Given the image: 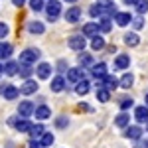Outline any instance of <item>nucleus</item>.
Returning <instances> with one entry per match:
<instances>
[{"label": "nucleus", "mask_w": 148, "mask_h": 148, "mask_svg": "<svg viewBox=\"0 0 148 148\" xmlns=\"http://www.w3.org/2000/svg\"><path fill=\"white\" fill-rule=\"evenodd\" d=\"M46 14H47V20H49V22H56L57 16L61 14V4H59L57 0H49L46 4Z\"/></svg>", "instance_id": "f257e3e1"}, {"label": "nucleus", "mask_w": 148, "mask_h": 148, "mask_svg": "<svg viewBox=\"0 0 148 148\" xmlns=\"http://www.w3.org/2000/svg\"><path fill=\"white\" fill-rule=\"evenodd\" d=\"M67 46L71 49H75V51H83L85 46H87V40H85V36L83 34H77V36H71L67 40Z\"/></svg>", "instance_id": "f03ea898"}, {"label": "nucleus", "mask_w": 148, "mask_h": 148, "mask_svg": "<svg viewBox=\"0 0 148 148\" xmlns=\"http://www.w3.org/2000/svg\"><path fill=\"white\" fill-rule=\"evenodd\" d=\"M40 57V49L36 47H30V49H24L20 53V63H26V65H32L36 59Z\"/></svg>", "instance_id": "7ed1b4c3"}, {"label": "nucleus", "mask_w": 148, "mask_h": 148, "mask_svg": "<svg viewBox=\"0 0 148 148\" xmlns=\"http://www.w3.org/2000/svg\"><path fill=\"white\" fill-rule=\"evenodd\" d=\"M18 93L20 89H16L14 85H0V95H4V99H8V101H14L18 97Z\"/></svg>", "instance_id": "20e7f679"}, {"label": "nucleus", "mask_w": 148, "mask_h": 148, "mask_svg": "<svg viewBox=\"0 0 148 148\" xmlns=\"http://www.w3.org/2000/svg\"><path fill=\"white\" fill-rule=\"evenodd\" d=\"M99 85L105 87L107 91H113V89H116V85H119V79H116L114 75H111V73H107V75L99 81Z\"/></svg>", "instance_id": "39448f33"}, {"label": "nucleus", "mask_w": 148, "mask_h": 148, "mask_svg": "<svg viewBox=\"0 0 148 148\" xmlns=\"http://www.w3.org/2000/svg\"><path fill=\"white\" fill-rule=\"evenodd\" d=\"M85 79V71L83 67H71L67 71V81H73V83H77V81Z\"/></svg>", "instance_id": "423d86ee"}, {"label": "nucleus", "mask_w": 148, "mask_h": 148, "mask_svg": "<svg viewBox=\"0 0 148 148\" xmlns=\"http://www.w3.org/2000/svg\"><path fill=\"white\" fill-rule=\"evenodd\" d=\"M34 114H36L38 121H46V119L51 116V109H49L47 105H40V107H36V109H34Z\"/></svg>", "instance_id": "0eeeda50"}, {"label": "nucleus", "mask_w": 148, "mask_h": 148, "mask_svg": "<svg viewBox=\"0 0 148 148\" xmlns=\"http://www.w3.org/2000/svg\"><path fill=\"white\" fill-rule=\"evenodd\" d=\"M34 103L30 101H22L20 105H18V114L20 116H30V114H34Z\"/></svg>", "instance_id": "6e6552de"}, {"label": "nucleus", "mask_w": 148, "mask_h": 148, "mask_svg": "<svg viewBox=\"0 0 148 148\" xmlns=\"http://www.w3.org/2000/svg\"><path fill=\"white\" fill-rule=\"evenodd\" d=\"M91 73H93V77H95V79H99L101 81L103 77H105V75H107V65H105V63H93L91 65Z\"/></svg>", "instance_id": "1a4fd4ad"}, {"label": "nucleus", "mask_w": 148, "mask_h": 148, "mask_svg": "<svg viewBox=\"0 0 148 148\" xmlns=\"http://www.w3.org/2000/svg\"><path fill=\"white\" fill-rule=\"evenodd\" d=\"M36 91H38V83H36L34 79H26L24 85L20 87V93H22V95H34Z\"/></svg>", "instance_id": "9d476101"}, {"label": "nucleus", "mask_w": 148, "mask_h": 148, "mask_svg": "<svg viewBox=\"0 0 148 148\" xmlns=\"http://www.w3.org/2000/svg\"><path fill=\"white\" fill-rule=\"evenodd\" d=\"M125 136H126V138H130V140H138V138L142 136V128H140V126H136V125L126 126Z\"/></svg>", "instance_id": "9b49d317"}, {"label": "nucleus", "mask_w": 148, "mask_h": 148, "mask_svg": "<svg viewBox=\"0 0 148 148\" xmlns=\"http://www.w3.org/2000/svg\"><path fill=\"white\" fill-rule=\"evenodd\" d=\"M81 18V8H77V6H71V8H67V12H65V20L67 22H77Z\"/></svg>", "instance_id": "f8f14e48"}, {"label": "nucleus", "mask_w": 148, "mask_h": 148, "mask_svg": "<svg viewBox=\"0 0 148 148\" xmlns=\"http://www.w3.org/2000/svg\"><path fill=\"white\" fill-rule=\"evenodd\" d=\"M134 119H136L138 123H146L148 121V107L146 105H140L134 109Z\"/></svg>", "instance_id": "ddd939ff"}, {"label": "nucleus", "mask_w": 148, "mask_h": 148, "mask_svg": "<svg viewBox=\"0 0 148 148\" xmlns=\"http://www.w3.org/2000/svg\"><path fill=\"white\" fill-rule=\"evenodd\" d=\"M36 73H38L40 79H47V77L51 75V65H49V63H40L38 69H36Z\"/></svg>", "instance_id": "4468645a"}, {"label": "nucleus", "mask_w": 148, "mask_h": 148, "mask_svg": "<svg viewBox=\"0 0 148 148\" xmlns=\"http://www.w3.org/2000/svg\"><path fill=\"white\" fill-rule=\"evenodd\" d=\"M130 65V57L125 56V53H121L119 57H114V69H126Z\"/></svg>", "instance_id": "2eb2a0df"}, {"label": "nucleus", "mask_w": 148, "mask_h": 148, "mask_svg": "<svg viewBox=\"0 0 148 148\" xmlns=\"http://www.w3.org/2000/svg\"><path fill=\"white\" fill-rule=\"evenodd\" d=\"M130 18H132V16H130L128 12H116V14H114V22L119 24V26H128V24H130Z\"/></svg>", "instance_id": "dca6fc26"}, {"label": "nucleus", "mask_w": 148, "mask_h": 148, "mask_svg": "<svg viewBox=\"0 0 148 148\" xmlns=\"http://www.w3.org/2000/svg\"><path fill=\"white\" fill-rule=\"evenodd\" d=\"M16 130H20V132H30V128H32V123L28 121V116H22V119H18V123L14 126Z\"/></svg>", "instance_id": "f3484780"}, {"label": "nucleus", "mask_w": 148, "mask_h": 148, "mask_svg": "<svg viewBox=\"0 0 148 148\" xmlns=\"http://www.w3.org/2000/svg\"><path fill=\"white\" fill-rule=\"evenodd\" d=\"M97 34H99V24L89 22V24H85V26H83V36L93 38V36H97Z\"/></svg>", "instance_id": "a211bd4d"}, {"label": "nucleus", "mask_w": 148, "mask_h": 148, "mask_svg": "<svg viewBox=\"0 0 148 148\" xmlns=\"http://www.w3.org/2000/svg\"><path fill=\"white\" fill-rule=\"evenodd\" d=\"M18 73V61H6L4 63V75H8V77H12V75H16Z\"/></svg>", "instance_id": "6ab92c4d"}, {"label": "nucleus", "mask_w": 148, "mask_h": 148, "mask_svg": "<svg viewBox=\"0 0 148 148\" xmlns=\"http://www.w3.org/2000/svg\"><path fill=\"white\" fill-rule=\"evenodd\" d=\"M89 89H91V85H89V81H87V79H81V81L75 83V91H77V95H87Z\"/></svg>", "instance_id": "aec40b11"}, {"label": "nucleus", "mask_w": 148, "mask_h": 148, "mask_svg": "<svg viewBox=\"0 0 148 148\" xmlns=\"http://www.w3.org/2000/svg\"><path fill=\"white\" fill-rule=\"evenodd\" d=\"M128 123H130V116H128L125 111H123L121 114H116V116H114V125L121 126V128H126V126H128Z\"/></svg>", "instance_id": "412c9836"}, {"label": "nucleus", "mask_w": 148, "mask_h": 148, "mask_svg": "<svg viewBox=\"0 0 148 148\" xmlns=\"http://www.w3.org/2000/svg\"><path fill=\"white\" fill-rule=\"evenodd\" d=\"M63 89H65V79L63 77H53L51 79V91L59 93V91H63Z\"/></svg>", "instance_id": "4be33fe9"}, {"label": "nucleus", "mask_w": 148, "mask_h": 148, "mask_svg": "<svg viewBox=\"0 0 148 148\" xmlns=\"http://www.w3.org/2000/svg\"><path fill=\"white\" fill-rule=\"evenodd\" d=\"M79 65L81 67H89L93 65V56L87 51H79Z\"/></svg>", "instance_id": "5701e85b"}, {"label": "nucleus", "mask_w": 148, "mask_h": 148, "mask_svg": "<svg viewBox=\"0 0 148 148\" xmlns=\"http://www.w3.org/2000/svg\"><path fill=\"white\" fill-rule=\"evenodd\" d=\"M32 73H34V71H32L30 65H26V63H18V73H16V75H20V77H24V79H30Z\"/></svg>", "instance_id": "b1692460"}, {"label": "nucleus", "mask_w": 148, "mask_h": 148, "mask_svg": "<svg viewBox=\"0 0 148 148\" xmlns=\"http://www.w3.org/2000/svg\"><path fill=\"white\" fill-rule=\"evenodd\" d=\"M111 28H113V22H111V18H105V16H103L101 20H99V32L107 34V32H111Z\"/></svg>", "instance_id": "393cba45"}, {"label": "nucleus", "mask_w": 148, "mask_h": 148, "mask_svg": "<svg viewBox=\"0 0 148 148\" xmlns=\"http://www.w3.org/2000/svg\"><path fill=\"white\" fill-rule=\"evenodd\" d=\"M28 30H30L32 34H44V32H46V26L42 22H30L28 24Z\"/></svg>", "instance_id": "a878e982"}, {"label": "nucleus", "mask_w": 148, "mask_h": 148, "mask_svg": "<svg viewBox=\"0 0 148 148\" xmlns=\"http://www.w3.org/2000/svg\"><path fill=\"white\" fill-rule=\"evenodd\" d=\"M44 132H46V130H44L42 125H32V128H30V136L34 138V140H40V136H42Z\"/></svg>", "instance_id": "bb28decb"}, {"label": "nucleus", "mask_w": 148, "mask_h": 148, "mask_svg": "<svg viewBox=\"0 0 148 148\" xmlns=\"http://www.w3.org/2000/svg\"><path fill=\"white\" fill-rule=\"evenodd\" d=\"M91 47L95 49V51L103 49V47H105V40H103V38H101L99 34H97V36H93V38H91Z\"/></svg>", "instance_id": "cd10ccee"}, {"label": "nucleus", "mask_w": 148, "mask_h": 148, "mask_svg": "<svg viewBox=\"0 0 148 148\" xmlns=\"http://www.w3.org/2000/svg\"><path fill=\"white\" fill-rule=\"evenodd\" d=\"M38 142H40L44 148H46V146H51V144H53V134H51V132H44V134L40 136V140H38Z\"/></svg>", "instance_id": "c85d7f7f"}, {"label": "nucleus", "mask_w": 148, "mask_h": 148, "mask_svg": "<svg viewBox=\"0 0 148 148\" xmlns=\"http://www.w3.org/2000/svg\"><path fill=\"white\" fill-rule=\"evenodd\" d=\"M97 99H99L101 103H107L109 99H111V91H107L105 87L99 85V89H97Z\"/></svg>", "instance_id": "c756f323"}, {"label": "nucleus", "mask_w": 148, "mask_h": 148, "mask_svg": "<svg viewBox=\"0 0 148 148\" xmlns=\"http://www.w3.org/2000/svg\"><path fill=\"white\" fill-rule=\"evenodd\" d=\"M138 36L134 34V32H130V34H125V44L126 46H130V47H134V46H138Z\"/></svg>", "instance_id": "7c9ffc66"}, {"label": "nucleus", "mask_w": 148, "mask_h": 148, "mask_svg": "<svg viewBox=\"0 0 148 148\" xmlns=\"http://www.w3.org/2000/svg\"><path fill=\"white\" fill-rule=\"evenodd\" d=\"M132 83H134V77H132V73H125V75H123V79H121V85H123V89H130V87H132Z\"/></svg>", "instance_id": "2f4dec72"}, {"label": "nucleus", "mask_w": 148, "mask_h": 148, "mask_svg": "<svg viewBox=\"0 0 148 148\" xmlns=\"http://www.w3.org/2000/svg\"><path fill=\"white\" fill-rule=\"evenodd\" d=\"M134 8L138 14H146L148 12V0H136L134 2Z\"/></svg>", "instance_id": "473e14b6"}, {"label": "nucleus", "mask_w": 148, "mask_h": 148, "mask_svg": "<svg viewBox=\"0 0 148 148\" xmlns=\"http://www.w3.org/2000/svg\"><path fill=\"white\" fill-rule=\"evenodd\" d=\"M89 16H93V18H101V16H103V6L93 4L91 8H89Z\"/></svg>", "instance_id": "72a5a7b5"}, {"label": "nucleus", "mask_w": 148, "mask_h": 148, "mask_svg": "<svg viewBox=\"0 0 148 148\" xmlns=\"http://www.w3.org/2000/svg\"><path fill=\"white\" fill-rule=\"evenodd\" d=\"M30 8L34 12H42L46 8V4H44V0H30Z\"/></svg>", "instance_id": "f704fd0d"}, {"label": "nucleus", "mask_w": 148, "mask_h": 148, "mask_svg": "<svg viewBox=\"0 0 148 148\" xmlns=\"http://www.w3.org/2000/svg\"><path fill=\"white\" fill-rule=\"evenodd\" d=\"M12 56V46L10 44H2V49H0V57H10Z\"/></svg>", "instance_id": "c9c22d12"}, {"label": "nucleus", "mask_w": 148, "mask_h": 148, "mask_svg": "<svg viewBox=\"0 0 148 148\" xmlns=\"http://www.w3.org/2000/svg\"><path fill=\"white\" fill-rule=\"evenodd\" d=\"M130 24H132L134 30H140L144 26V20H142V16H136V18H130Z\"/></svg>", "instance_id": "e433bc0d"}, {"label": "nucleus", "mask_w": 148, "mask_h": 148, "mask_svg": "<svg viewBox=\"0 0 148 148\" xmlns=\"http://www.w3.org/2000/svg\"><path fill=\"white\" fill-rule=\"evenodd\" d=\"M134 105V101L132 99H128V97H125V99H121V103H119V107L123 109V111H126V109H130Z\"/></svg>", "instance_id": "4c0bfd02"}, {"label": "nucleus", "mask_w": 148, "mask_h": 148, "mask_svg": "<svg viewBox=\"0 0 148 148\" xmlns=\"http://www.w3.org/2000/svg\"><path fill=\"white\" fill-rule=\"evenodd\" d=\"M8 32H10V30H8V24L0 22V40H2V38H6V36H8Z\"/></svg>", "instance_id": "58836bf2"}, {"label": "nucleus", "mask_w": 148, "mask_h": 148, "mask_svg": "<svg viewBox=\"0 0 148 148\" xmlns=\"http://www.w3.org/2000/svg\"><path fill=\"white\" fill-rule=\"evenodd\" d=\"M56 125H57V128H65V126H67V119H65V116H59Z\"/></svg>", "instance_id": "ea45409f"}, {"label": "nucleus", "mask_w": 148, "mask_h": 148, "mask_svg": "<svg viewBox=\"0 0 148 148\" xmlns=\"http://www.w3.org/2000/svg\"><path fill=\"white\" fill-rule=\"evenodd\" d=\"M97 4L103 6V8H107V6H111V4H114V2L113 0H97Z\"/></svg>", "instance_id": "a19ab883"}, {"label": "nucleus", "mask_w": 148, "mask_h": 148, "mask_svg": "<svg viewBox=\"0 0 148 148\" xmlns=\"http://www.w3.org/2000/svg\"><path fill=\"white\" fill-rule=\"evenodd\" d=\"M16 123H18V116H10L8 119V125L10 126H16Z\"/></svg>", "instance_id": "79ce46f5"}, {"label": "nucleus", "mask_w": 148, "mask_h": 148, "mask_svg": "<svg viewBox=\"0 0 148 148\" xmlns=\"http://www.w3.org/2000/svg\"><path fill=\"white\" fill-rule=\"evenodd\" d=\"M30 148H44V146H42L38 140H32V142H30Z\"/></svg>", "instance_id": "37998d69"}, {"label": "nucleus", "mask_w": 148, "mask_h": 148, "mask_svg": "<svg viewBox=\"0 0 148 148\" xmlns=\"http://www.w3.org/2000/svg\"><path fill=\"white\" fill-rule=\"evenodd\" d=\"M14 2V6H24L26 4V0H12Z\"/></svg>", "instance_id": "c03bdc74"}, {"label": "nucleus", "mask_w": 148, "mask_h": 148, "mask_svg": "<svg viewBox=\"0 0 148 148\" xmlns=\"http://www.w3.org/2000/svg\"><path fill=\"white\" fill-rule=\"evenodd\" d=\"M148 146V142H138L136 144V148H146Z\"/></svg>", "instance_id": "a18cd8bd"}, {"label": "nucleus", "mask_w": 148, "mask_h": 148, "mask_svg": "<svg viewBox=\"0 0 148 148\" xmlns=\"http://www.w3.org/2000/svg\"><path fill=\"white\" fill-rule=\"evenodd\" d=\"M123 2H125V4H128V6H130V4L134 6V2H136V0H123Z\"/></svg>", "instance_id": "49530a36"}, {"label": "nucleus", "mask_w": 148, "mask_h": 148, "mask_svg": "<svg viewBox=\"0 0 148 148\" xmlns=\"http://www.w3.org/2000/svg\"><path fill=\"white\" fill-rule=\"evenodd\" d=\"M144 105H146V107H148V93H146V95H144Z\"/></svg>", "instance_id": "de8ad7c7"}, {"label": "nucleus", "mask_w": 148, "mask_h": 148, "mask_svg": "<svg viewBox=\"0 0 148 148\" xmlns=\"http://www.w3.org/2000/svg\"><path fill=\"white\" fill-rule=\"evenodd\" d=\"M4 73V63H0V75Z\"/></svg>", "instance_id": "09e8293b"}, {"label": "nucleus", "mask_w": 148, "mask_h": 148, "mask_svg": "<svg viewBox=\"0 0 148 148\" xmlns=\"http://www.w3.org/2000/svg\"><path fill=\"white\" fill-rule=\"evenodd\" d=\"M65 2H69V4H75V2H77V0H65Z\"/></svg>", "instance_id": "8fccbe9b"}, {"label": "nucleus", "mask_w": 148, "mask_h": 148, "mask_svg": "<svg viewBox=\"0 0 148 148\" xmlns=\"http://www.w3.org/2000/svg\"><path fill=\"white\" fill-rule=\"evenodd\" d=\"M146 130H148V121H146Z\"/></svg>", "instance_id": "3c124183"}, {"label": "nucleus", "mask_w": 148, "mask_h": 148, "mask_svg": "<svg viewBox=\"0 0 148 148\" xmlns=\"http://www.w3.org/2000/svg\"><path fill=\"white\" fill-rule=\"evenodd\" d=\"M0 49H2V42H0Z\"/></svg>", "instance_id": "603ef678"}]
</instances>
